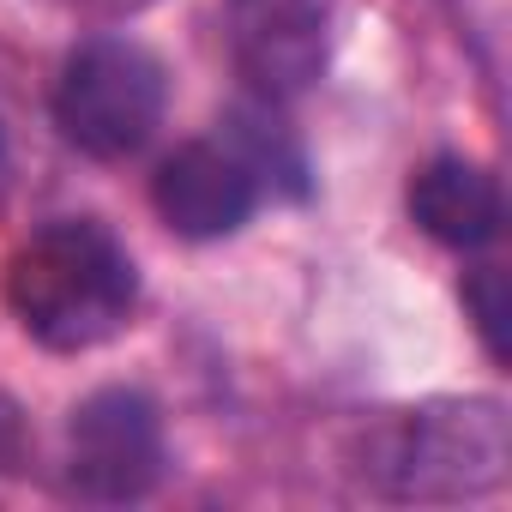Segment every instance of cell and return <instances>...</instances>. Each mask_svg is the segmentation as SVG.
<instances>
[{
    "mask_svg": "<svg viewBox=\"0 0 512 512\" xmlns=\"http://www.w3.org/2000/svg\"><path fill=\"white\" fill-rule=\"evenodd\" d=\"M410 217L440 247L476 253V247H488L500 235V187L470 157H434L410 181Z\"/></svg>",
    "mask_w": 512,
    "mask_h": 512,
    "instance_id": "obj_7",
    "label": "cell"
},
{
    "mask_svg": "<svg viewBox=\"0 0 512 512\" xmlns=\"http://www.w3.org/2000/svg\"><path fill=\"white\" fill-rule=\"evenodd\" d=\"M67 476L85 500L127 506L163 482V416L133 386L91 392L67 422Z\"/></svg>",
    "mask_w": 512,
    "mask_h": 512,
    "instance_id": "obj_4",
    "label": "cell"
},
{
    "mask_svg": "<svg viewBox=\"0 0 512 512\" xmlns=\"http://www.w3.org/2000/svg\"><path fill=\"white\" fill-rule=\"evenodd\" d=\"M169 103L163 61L139 49L133 37H91L67 55L61 85H55V121L85 157H133Z\"/></svg>",
    "mask_w": 512,
    "mask_h": 512,
    "instance_id": "obj_3",
    "label": "cell"
},
{
    "mask_svg": "<svg viewBox=\"0 0 512 512\" xmlns=\"http://www.w3.org/2000/svg\"><path fill=\"white\" fill-rule=\"evenodd\" d=\"M157 217L187 241H223L260 205V163L235 139H193L169 151L151 175Z\"/></svg>",
    "mask_w": 512,
    "mask_h": 512,
    "instance_id": "obj_5",
    "label": "cell"
},
{
    "mask_svg": "<svg viewBox=\"0 0 512 512\" xmlns=\"http://www.w3.org/2000/svg\"><path fill=\"white\" fill-rule=\"evenodd\" d=\"M49 7L79 13V19H127V13H139V7H145V0H49Z\"/></svg>",
    "mask_w": 512,
    "mask_h": 512,
    "instance_id": "obj_9",
    "label": "cell"
},
{
    "mask_svg": "<svg viewBox=\"0 0 512 512\" xmlns=\"http://www.w3.org/2000/svg\"><path fill=\"white\" fill-rule=\"evenodd\" d=\"M464 308H470V320H476L482 350H488L494 362H506V278H500V266H476V272L464 278Z\"/></svg>",
    "mask_w": 512,
    "mask_h": 512,
    "instance_id": "obj_8",
    "label": "cell"
},
{
    "mask_svg": "<svg viewBox=\"0 0 512 512\" xmlns=\"http://www.w3.org/2000/svg\"><path fill=\"white\" fill-rule=\"evenodd\" d=\"M229 43L253 91L266 103H290L326 67L332 0H229Z\"/></svg>",
    "mask_w": 512,
    "mask_h": 512,
    "instance_id": "obj_6",
    "label": "cell"
},
{
    "mask_svg": "<svg viewBox=\"0 0 512 512\" xmlns=\"http://www.w3.org/2000/svg\"><path fill=\"white\" fill-rule=\"evenodd\" d=\"M133 302L139 272L97 217H55L7 260V308L43 350L79 356L109 344L127 332Z\"/></svg>",
    "mask_w": 512,
    "mask_h": 512,
    "instance_id": "obj_1",
    "label": "cell"
},
{
    "mask_svg": "<svg viewBox=\"0 0 512 512\" xmlns=\"http://www.w3.org/2000/svg\"><path fill=\"white\" fill-rule=\"evenodd\" d=\"M356 476L386 500H476L512 476L500 398H428L362 428Z\"/></svg>",
    "mask_w": 512,
    "mask_h": 512,
    "instance_id": "obj_2",
    "label": "cell"
}]
</instances>
